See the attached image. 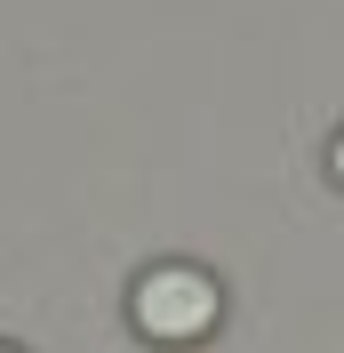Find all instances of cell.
I'll return each mask as SVG.
<instances>
[{"label": "cell", "mask_w": 344, "mask_h": 353, "mask_svg": "<svg viewBox=\"0 0 344 353\" xmlns=\"http://www.w3.org/2000/svg\"><path fill=\"white\" fill-rule=\"evenodd\" d=\"M129 313H136V330H144L152 345H193V337L216 330L224 297H216V281L200 265H152L144 281H136Z\"/></svg>", "instance_id": "obj_1"}, {"label": "cell", "mask_w": 344, "mask_h": 353, "mask_svg": "<svg viewBox=\"0 0 344 353\" xmlns=\"http://www.w3.org/2000/svg\"><path fill=\"white\" fill-rule=\"evenodd\" d=\"M328 169H336V176H344V137H336V153H328Z\"/></svg>", "instance_id": "obj_2"}, {"label": "cell", "mask_w": 344, "mask_h": 353, "mask_svg": "<svg viewBox=\"0 0 344 353\" xmlns=\"http://www.w3.org/2000/svg\"><path fill=\"white\" fill-rule=\"evenodd\" d=\"M0 353H8V345H0Z\"/></svg>", "instance_id": "obj_3"}]
</instances>
